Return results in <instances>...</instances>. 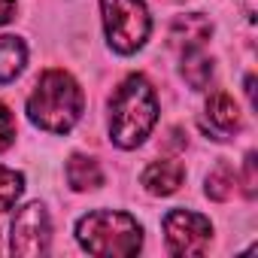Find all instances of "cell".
<instances>
[{
    "label": "cell",
    "instance_id": "cell-1",
    "mask_svg": "<svg viewBox=\"0 0 258 258\" xmlns=\"http://www.w3.org/2000/svg\"><path fill=\"white\" fill-rule=\"evenodd\" d=\"M158 121V97L146 76H127L109 100V137L118 149H137Z\"/></svg>",
    "mask_w": 258,
    "mask_h": 258
},
{
    "label": "cell",
    "instance_id": "cell-2",
    "mask_svg": "<svg viewBox=\"0 0 258 258\" xmlns=\"http://www.w3.org/2000/svg\"><path fill=\"white\" fill-rule=\"evenodd\" d=\"M85 94L67 70H46L28 97V118L49 134H67L79 121Z\"/></svg>",
    "mask_w": 258,
    "mask_h": 258
},
{
    "label": "cell",
    "instance_id": "cell-3",
    "mask_svg": "<svg viewBox=\"0 0 258 258\" xmlns=\"http://www.w3.org/2000/svg\"><path fill=\"white\" fill-rule=\"evenodd\" d=\"M76 240L97 258H131L143 246V228L134 216L118 210H94L79 219Z\"/></svg>",
    "mask_w": 258,
    "mask_h": 258
},
{
    "label": "cell",
    "instance_id": "cell-4",
    "mask_svg": "<svg viewBox=\"0 0 258 258\" xmlns=\"http://www.w3.org/2000/svg\"><path fill=\"white\" fill-rule=\"evenodd\" d=\"M100 13L106 40L118 55H134L143 49L152 31V19L143 0H100Z\"/></svg>",
    "mask_w": 258,
    "mask_h": 258
},
{
    "label": "cell",
    "instance_id": "cell-5",
    "mask_svg": "<svg viewBox=\"0 0 258 258\" xmlns=\"http://www.w3.org/2000/svg\"><path fill=\"white\" fill-rule=\"evenodd\" d=\"M210 237H213V225L207 216L191 213V210H170L164 216V240H167V252L176 258H188V255H204L210 249Z\"/></svg>",
    "mask_w": 258,
    "mask_h": 258
},
{
    "label": "cell",
    "instance_id": "cell-6",
    "mask_svg": "<svg viewBox=\"0 0 258 258\" xmlns=\"http://www.w3.org/2000/svg\"><path fill=\"white\" fill-rule=\"evenodd\" d=\"M10 252L13 255H22V258H34V255H46L49 252V243H52V222H49V213L40 201L34 204H25L13 225H10Z\"/></svg>",
    "mask_w": 258,
    "mask_h": 258
},
{
    "label": "cell",
    "instance_id": "cell-7",
    "mask_svg": "<svg viewBox=\"0 0 258 258\" xmlns=\"http://www.w3.org/2000/svg\"><path fill=\"white\" fill-rule=\"evenodd\" d=\"M213 25L201 16V13H188V16H176L170 25V46L179 52H191V49H204V43L210 40Z\"/></svg>",
    "mask_w": 258,
    "mask_h": 258
},
{
    "label": "cell",
    "instance_id": "cell-8",
    "mask_svg": "<svg viewBox=\"0 0 258 258\" xmlns=\"http://www.w3.org/2000/svg\"><path fill=\"white\" fill-rule=\"evenodd\" d=\"M185 179V167L179 161H152L143 170V188L155 198H167L173 195Z\"/></svg>",
    "mask_w": 258,
    "mask_h": 258
},
{
    "label": "cell",
    "instance_id": "cell-9",
    "mask_svg": "<svg viewBox=\"0 0 258 258\" xmlns=\"http://www.w3.org/2000/svg\"><path fill=\"white\" fill-rule=\"evenodd\" d=\"M207 118H210V124L216 127V131H222V134L240 131V109H237L234 97L225 94V91L210 94V100H207Z\"/></svg>",
    "mask_w": 258,
    "mask_h": 258
},
{
    "label": "cell",
    "instance_id": "cell-10",
    "mask_svg": "<svg viewBox=\"0 0 258 258\" xmlns=\"http://www.w3.org/2000/svg\"><path fill=\"white\" fill-rule=\"evenodd\" d=\"M67 182L73 191H91L103 182V170L88 155H70L67 161Z\"/></svg>",
    "mask_w": 258,
    "mask_h": 258
},
{
    "label": "cell",
    "instance_id": "cell-11",
    "mask_svg": "<svg viewBox=\"0 0 258 258\" xmlns=\"http://www.w3.org/2000/svg\"><path fill=\"white\" fill-rule=\"evenodd\" d=\"M28 64V49L19 37H0V85L13 82Z\"/></svg>",
    "mask_w": 258,
    "mask_h": 258
},
{
    "label": "cell",
    "instance_id": "cell-12",
    "mask_svg": "<svg viewBox=\"0 0 258 258\" xmlns=\"http://www.w3.org/2000/svg\"><path fill=\"white\" fill-rule=\"evenodd\" d=\"M182 79L195 88V91H204L213 79V58L204 55V49H191V52H182Z\"/></svg>",
    "mask_w": 258,
    "mask_h": 258
},
{
    "label": "cell",
    "instance_id": "cell-13",
    "mask_svg": "<svg viewBox=\"0 0 258 258\" xmlns=\"http://www.w3.org/2000/svg\"><path fill=\"white\" fill-rule=\"evenodd\" d=\"M234 182H237L234 167H231L228 161L216 164V170H210V176H207V198H213V201H228V198L234 195Z\"/></svg>",
    "mask_w": 258,
    "mask_h": 258
},
{
    "label": "cell",
    "instance_id": "cell-14",
    "mask_svg": "<svg viewBox=\"0 0 258 258\" xmlns=\"http://www.w3.org/2000/svg\"><path fill=\"white\" fill-rule=\"evenodd\" d=\"M25 191V176L13 167H4L0 164V213H7L16 207V201L22 198Z\"/></svg>",
    "mask_w": 258,
    "mask_h": 258
},
{
    "label": "cell",
    "instance_id": "cell-15",
    "mask_svg": "<svg viewBox=\"0 0 258 258\" xmlns=\"http://www.w3.org/2000/svg\"><path fill=\"white\" fill-rule=\"evenodd\" d=\"M13 140H16V118H13L10 106L0 103V152L10 149V146H13Z\"/></svg>",
    "mask_w": 258,
    "mask_h": 258
},
{
    "label": "cell",
    "instance_id": "cell-16",
    "mask_svg": "<svg viewBox=\"0 0 258 258\" xmlns=\"http://www.w3.org/2000/svg\"><path fill=\"white\" fill-rule=\"evenodd\" d=\"M255 185H258V173H255V152L246 155V164H243V188H246V198H255Z\"/></svg>",
    "mask_w": 258,
    "mask_h": 258
},
{
    "label": "cell",
    "instance_id": "cell-17",
    "mask_svg": "<svg viewBox=\"0 0 258 258\" xmlns=\"http://www.w3.org/2000/svg\"><path fill=\"white\" fill-rule=\"evenodd\" d=\"M13 16H16V0H0V25L13 22Z\"/></svg>",
    "mask_w": 258,
    "mask_h": 258
}]
</instances>
